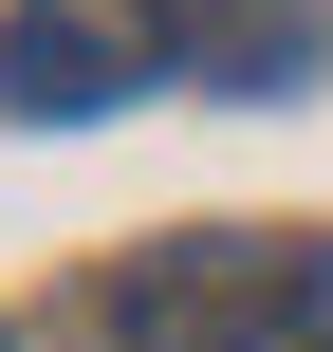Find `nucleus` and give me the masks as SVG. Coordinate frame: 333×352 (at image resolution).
<instances>
[{
  "label": "nucleus",
  "mask_w": 333,
  "mask_h": 352,
  "mask_svg": "<svg viewBox=\"0 0 333 352\" xmlns=\"http://www.w3.org/2000/svg\"><path fill=\"white\" fill-rule=\"evenodd\" d=\"M297 297L260 241H167L148 278H111V352H278Z\"/></svg>",
  "instance_id": "obj_1"
},
{
  "label": "nucleus",
  "mask_w": 333,
  "mask_h": 352,
  "mask_svg": "<svg viewBox=\"0 0 333 352\" xmlns=\"http://www.w3.org/2000/svg\"><path fill=\"white\" fill-rule=\"evenodd\" d=\"M130 74H148V56H130L111 19H74V0L0 19V111H19V130H93V111H111Z\"/></svg>",
  "instance_id": "obj_2"
},
{
  "label": "nucleus",
  "mask_w": 333,
  "mask_h": 352,
  "mask_svg": "<svg viewBox=\"0 0 333 352\" xmlns=\"http://www.w3.org/2000/svg\"><path fill=\"white\" fill-rule=\"evenodd\" d=\"M130 56H185V74H222V93H297V74H315V19H297V0H148Z\"/></svg>",
  "instance_id": "obj_3"
},
{
  "label": "nucleus",
  "mask_w": 333,
  "mask_h": 352,
  "mask_svg": "<svg viewBox=\"0 0 333 352\" xmlns=\"http://www.w3.org/2000/svg\"><path fill=\"white\" fill-rule=\"evenodd\" d=\"M278 297H297V352H333V241H297V260H278Z\"/></svg>",
  "instance_id": "obj_4"
}]
</instances>
